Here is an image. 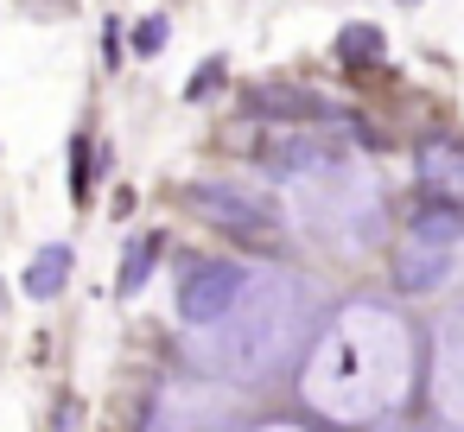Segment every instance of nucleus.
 <instances>
[{
  "label": "nucleus",
  "mask_w": 464,
  "mask_h": 432,
  "mask_svg": "<svg viewBox=\"0 0 464 432\" xmlns=\"http://www.w3.org/2000/svg\"><path fill=\"white\" fill-rule=\"evenodd\" d=\"M191 204H204V216H217V223H229V229H248V235H267V229H274V216H267L255 197L229 191V185H198Z\"/></svg>",
  "instance_id": "obj_7"
},
{
  "label": "nucleus",
  "mask_w": 464,
  "mask_h": 432,
  "mask_svg": "<svg viewBox=\"0 0 464 432\" xmlns=\"http://www.w3.org/2000/svg\"><path fill=\"white\" fill-rule=\"evenodd\" d=\"M71 159H77V166H71V197H83V185H90V140H77Z\"/></svg>",
  "instance_id": "obj_16"
},
{
  "label": "nucleus",
  "mask_w": 464,
  "mask_h": 432,
  "mask_svg": "<svg viewBox=\"0 0 464 432\" xmlns=\"http://www.w3.org/2000/svg\"><path fill=\"white\" fill-rule=\"evenodd\" d=\"M432 394H439V413L451 426H464V318H451L439 331V375H432Z\"/></svg>",
  "instance_id": "obj_6"
},
{
  "label": "nucleus",
  "mask_w": 464,
  "mask_h": 432,
  "mask_svg": "<svg viewBox=\"0 0 464 432\" xmlns=\"http://www.w3.org/2000/svg\"><path fill=\"white\" fill-rule=\"evenodd\" d=\"M261 432H299V426H261Z\"/></svg>",
  "instance_id": "obj_18"
},
{
  "label": "nucleus",
  "mask_w": 464,
  "mask_h": 432,
  "mask_svg": "<svg viewBox=\"0 0 464 432\" xmlns=\"http://www.w3.org/2000/svg\"><path fill=\"white\" fill-rule=\"evenodd\" d=\"M293 216L305 235L331 242V248H369L382 235V197H375V178L350 159H331V166H312L293 178Z\"/></svg>",
  "instance_id": "obj_3"
},
{
  "label": "nucleus",
  "mask_w": 464,
  "mask_h": 432,
  "mask_svg": "<svg viewBox=\"0 0 464 432\" xmlns=\"http://www.w3.org/2000/svg\"><path fill=\"white\" fill-rule=\"evenodd\" d=\"M217 83H223V64H210V71H204V77L191 83V96H204V90H217Z\"/></svg>",
  "instance_id": "obj_17"
},
{
  "label": "nucleus",
  "mask_w": 464,
  "mask_h": 432,
  "mask_svg": "<svg viewBox=\"0 0 464 432\" xmlns=\"http://www.w3.org/2000/svg\"><path fill=\"white\" fill-rule=\"evenodd\" d=\"M407 394V331L382 305H350L305 362V400L331 419H375Z\"/></svg>",
  "instance_id": "obj_1"
},
{
  "label": "nucleus",
  "mask_w": 464,
  "mask_h": 432,
  "mask_svg": "<svg viewBox=\"0 0 464 432\" xmlns=\"http://www.w3.org/2000/svg\"><path fill=\"white\" fill-rule=\"evenodd\" d=\"M420 178H426L432 191H445V197H464V153L426 147V153H420Z\"/></svg>",
  "instance_id": "obj_12"
},
{
  "label": "nucleus",
  "mask_w": 464,
  "mask_h": 432,
  "mask_svg": "<svg viewBox=\"0 0 464 432\" xmlns=\"http://www.w3.org/2000/svg\"><path fill=\"white\" fill-rule=\"evenodd\" d=\"M401 7H420V0H401Z\"/></svg>",
  "instance_id": "obj_19"
},
{
  "label": "nucleus",
  "mask_w": 464,
  "mask_h": 432,
  "mask_svg": "<svg viewBox=\"0 0 464 432\" xmlns=\"http://www.w3.org/2000/svg\"><path fill=\"white\" fill-rule=\"evenodd\" d=\"M382 52H388L382 26H362V20H356V26H343V33H337V58H343V64H375Z\"/></svg>",
  "instance_id": "obj_14"
},
{
  "label": "nucleus",
  "mask_w": 464,
  "mask_h": 432,
  "mask_svg": "<svg viewBox=\"0 0 464 432\" xmlns=\"http://www.w3.org/2000/svg\"><path fill=\"white\" fill-rule=\"evenodd\" d=\"M223 413H229V400L210 388H166L147 413V432H217Z\"/></svg>",
  "instance_id": "obj_5"
},
{
  "label": "nucleus",
  "mask_w": 464,
  "mask_h": 432,
  "mask_svg": "<svg viewBox=\"0 0 464 432\" xmlns=\"http://www.w3.org/2000/svg\"><path fill=\"white\" fill-rule=\"evenodd\" d=\"M394 280L401 293H432L451 280V242H413L401 261H394Z\"/></svg>",
  "instance_id": "obj_8"
},
{
  "label": "nucleus",
  "mask_w": 464,
  "mask_h": 432,
  "mask_svg": "<svg viewBox=\"0 0 464 432\" xmlns=\"http://www.w3.org/2000/svg\"><path fill=\"white\" fill-rule=\"evenodd\" d=\"M267 159H274L280 172H293V178H299V172H312V166H331V159H343V153H337L331 140H312V134H280V140L267 147Z\"/></svg>",
  "instance_id": "obj_9"
},
{
  "label": "nucleus",
  "mask_w": 464,
  "mask_h": 432,
  "mask_svg": "<svg viewBox=\"0 0 464 432\" xmlns=\"http://www.w3.org/2000/svg\"><path fill=\"white\" fill-rule=\"evenodd\" d=\"M160 248H166L160 235H134V242H128V254H121V280H115V293H121V299H134V293L147 286V274H153V254H160Z\"/></svg>",
  "instance_id": "obj_13"
},
{
  "label": "nucleus",
  "mask_w": 464,
  "mask_h": 432,
  "mask_svg": "<svg viewBox=\"0 0 464 432\" xmlns=\"http://www.w3.org/2000/svg\"><path fill=\"white\" fill-rule=\"evenodd\" d=\"M305 331H312V286L293 274H261L217 324H204L198 362H210L229 381H261L299 350Z\"/></svg>",
  "instance_id": "obj_2"
},
{
  "label": "nucleus",
  "mask_w": 464,
  "mask_h": 432,
  "mask_svg": "<svg viewBox=\"0 0 464 432\" xmlns=\"http://www.w3.org/2000/svg\"><path fill=\"white\" fill-rule=\"evenodd\" d=\"M64 280H71V248H64V242L39 248V254L26 261V274H20V286H26L33 299H58V293H64Z\"/></svg>",
  "instance_id": "obj_10"
},
{
  "label": "nucleus",
  "mask_w": 464,
  "mask_h": 432,
  "mask_svg": "<svg viewBox=\"0 0 464 432\" xmlns=\"http://www.w3.org/2000/svg\"><path fill=\"white\" fill-rule=\"evenodd\" d=\"M242 286H248V274H242L236 261H204V267H191L185 286H179V318H185L191 331H204V324H217V318L242 299Z\"/></svg>",
  "instance_id": "obj_4"
},
{
  "label": "nucleus",
  "mask_w": 464,
  "mask_h": 432,
  "mask_svg": "<svg viewBox=\"0 0 464 432\" xmlns=\"http://www.w3.org/2000/svg\"><path fill=\"white\" fill-rule=\"evenodd\" d=\"M464 235V210L451 197H426L413 210V242H458Z\"/></svg>",
  "instance_id": "obj_11"
},
{
  "label": "nucleus",
  "mask_w": 464,
  "mask_h": 432,
  "mask_svg": "<svg viewBox=\"0 0 464 432\" xmlns=\"http://www.w3.org/2000/svg\"><path fill=\"white\" fill-rule=\"evenodd\" d=\"M160 45H166V20H147V26H134V52H140V58H153Z\"/></svg>",
  "instance_id": "obj_15"
}]
</instances>
